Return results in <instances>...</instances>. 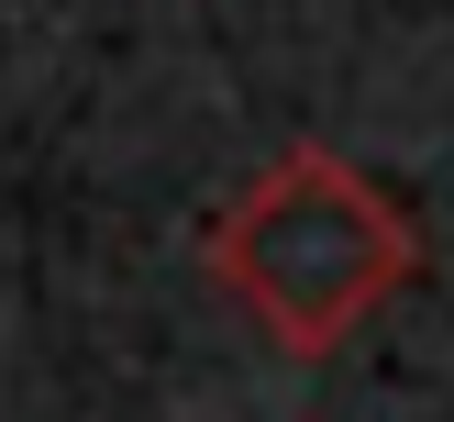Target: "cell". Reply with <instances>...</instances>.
<instances>
[{
    "instance_id": "cell-1",
    "label": "cell",
    "mask_w": 454,
    "mask_h": 422,
    "mask_svg": "<svg viewBox=\"0 0 454 422\" xmlns=\"http://www.w3.org/2000/svg\"><path fill=\"white\" fill-rule=\"evenodd\" d=\"M421 267V234L355 155L288 145L211 211V278L266 345L333 355L366 311H388Z\"/></svg>"
}]
</instances>
